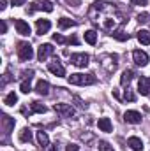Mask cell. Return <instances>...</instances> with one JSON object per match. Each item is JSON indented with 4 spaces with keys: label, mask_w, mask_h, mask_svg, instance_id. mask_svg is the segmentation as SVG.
<instances>
[{
    "label": "cell",
    "mask_w": 150,
    "mask_h": 151,
    "mask_svg": "<svg viewBox=\"0 0 150 151\" xmlns=\"http://www.w3.org/2000/svg\"><path fill=\"white\" fill-rule=\"evenodd\" d=\"M120 4H113V2H104V0H97L90 5L88 9V19L90 23L103 30L111 34L113 30H117L118 27H122L127 19H124V12L118 7Z\"/></svg>",
    "instance_id": "obj_1"
},
{
    "label": "cell",
    "mask_w": 150,
    "mask_h": 151,
    "mask_svg": "<svg viewBox=\"0 0 150 151\" xmlns=\"http://www.w3.org/2000/svg\"><path fill=\"white\" fill-rule=\"evenodd\" d=\"M99 63L101 67L108 72V74H113L118 67V55L115 53H106V55H101L99 56Z\"/></svg>",
    "instance_id": "obj_2"
},
{
    "label": "cell",
    "mask_w": 150,
    "mask_h": 151,
    "mask_svg": "<svg viewBox=\"0 0 150 151\" xmlns=\"http://www.w3.org/2000/svg\"><path fill=\"white\" fill-rule=\"evenodd\" d=\"M97 77L94 74H71L69 76V83L74 84V86H90V84H95Z\"/></svg>",
    "instance_id": "obj_3"
},
{
    "label": "cell",
    "mask_w": 150,
    "mask_h": 151,
    "mask_svg": "<svg viewBox=\"0 0 150 151\" xmlns=\"http://www.w3.org/2000/svg\"><path fill=\"white\" fill-rule=\"evenodd\" d=\"M16 51H18V58H20L21 62H28V60H32V56H34V47H32L28 42H18Z\"/></svg>",
    "instance_id": "obj_4"
},
{
    "label": "cell",
    "mask_w": 150,
    "mask_h": 151,
    "mask_svg": "<svg viewBox=\"0 0 150 151\" xmlns=\"http://www.w3.org/2000/svg\"><path fill=\"white\" fill-rule=\"evenodd\" d=\"M53 109H55V113L58 114L60 118H73L74 116V107L71 106V104H62V102H58V104H55L53 106Z\"/></svg>",
    "instance_id": "obj_5"
},
{
    "label": "cell",
    "mask_w": 150,
    "mask_h": 151,
    "mask_svg": "<svg viewBox=\"0 0 150 151\" xmlns=\"http://www.w3.org/2000/svg\"><path fill=\"white\" fill-rule=\"evenodd\" d=\"M36 11H46V12H51V11H53V4H51V2H46V0H37V2L30 4V7L27 9V12L32 14V12H36Z\"/></svg>",
    "instance_id": "obj_6"
},
{
    "label": "cell",
    "mask_w": 150,
    "mask_h": 151,
    "mask_svg": "<svg viewBox=\"0 0 150 151\" xmlns=\"http://www.w3.org/2000/svg\"><path fill=\"white\" fill-rule=\"evenodd\" d=\"M0 123H2V132H4V141L7 139V135L11 134V130L14 128V118L7 116V114H2L0 118Z\"/></svg>",
    "instance_id": "obj_7"
},
{
    "label": "cell",
    "mask_w": 150,
    "mask_h": 151,
    "mask_svg": "<svg viewBox=\"0 0 150 151\" xmlns=\"http://www.w3.org/2000/svg\"><path fill=\"white\" fill-rule=\"evenodd\" d=\"M90 62V56L87 53H74L71 55V63L76 65V67H87Z\"/></svg>",
    "instance_id": "obj_8"
},
{
    "label": "cell",
    "mask_w": 150,
    "mask_h": 151,
    "mask_svg": "<svg viewBox=\"0 0 150 151\" xmlns=\"http://www.w3.org/2000/svg\"><path fill=\"white\" fill-rule=\"evenodd\" d=\"M53 51H55V47H53L51 44H42V46H39V51H37L39 62H46V60L53 55Z\"/></svg>",
    "instance_id": "obj_9"
},
{
    "label": "cell",
    "mask_w": 150,
    "mask_h": 151,
    "mask_svg": "<svg viewBox=\"0 0 150 151\" xmlns=\"http://www.w3.org/2000/svg\"><path fill=\"white\" fill-rule=\"evenodd\" d=\"M133 60H134L136 65L145 67V65L149 63V55H147L145 51H141V49H136V51H133Z\"/></svg>",
    "instance_id": "obj_10"
},
{
    "label": "cell",
    "mask_w": 150,
    "mask_h": 151,
    "mask_svg": "<svg viewBox=\"0 0 150 151\" xmlns=\"http://www.w3.org/2000/svg\"><path fill=\"white\" fill-rule=\"evenodd\" d=\"M48 70H50L51 74H55L57 77H64V76H66V69H64V65H62L58 60L50 62V63H48Z\"/></svg>",
    "instance_id": "obj_11"
},
{
    "label": "cell",
    "mask_w": 150,
    "mask_h": 151,
    "mask_svg": "<svg viewBox=\"0 0 150 151\" xmlns=\"http://www.w3.org/2000/svg\"><path fill=\"white\" fill-rule=\"evenodd\" d=\"M14 28L20 35H30V25L23 19H14Z\"/></svg>",
    "instance_id": "obj_12"
},
{
    "label": "cell",
    "mask_w": 150,
    "mask_h": 151,
    "mask_svg": "<svg viewBox=\"0 0 150 151\" xmlns=\"http://www.w3.org/2000/svg\"><path fill=\"white\" fill-rule=\"evenodd\" d=\"M138 91L145 97L150 95V77H140L138 81Z\"/></svg>",
    "instance_id": "obj_13"
},
{
    "label": "cell",
    "mask_w": 150,
    "mask_h": 151,
    "mask_svg": "<svg viewBox=\"0 0 150 151\" xmlns=\"http://www.w3.org/2000/svg\"><path fill=\"white\" fill-rule=\"evenodd\" d=\"M36 28H37L39 35H44V34H48V32H50L51 23H50V19H37V21H36Z\"/></svg>",
    "instance_id": "obj_14"
},
{
    "label": "cell",
    "mask_w": 150,
    "mask_h": 151,
    "mask_svg": "<svg viewBox=\"0 0 150 151\" xmlns=\"http://www.w3.org/2000/svg\"><path fill=\"white\" fill-rule=\"evenodd\" d=\"M124 119H125L127 123L138 125V123H141V114L138 113V111H125V114H124Z\"/></svg>",
    "instance_id": "obj_15"
},
{
    "label": "cell",
    "mask_w": 150,
    "mask_h": 151,
    "mask_svg": "<svg viewBox=\"0 0 150 151\" xmlns=\"http://www.w3.org/2000/svg\"><path fill=\"white\" fill-rule=\"evenodd\" d=\"M127 146H129L133 151H141L143 150V142H141V139H140V137H134V135L127 139Z\"/></svg>",
    "instance_id": "obj_16"
},
{
    "label": "cell",
    "mask_w": 150,
    "mask_h": 151,
    "mask_svg": "<svg viewBox=\"0 0 150 151\" xmlns=\"http://www.w3.org/2000/svg\"><path fill=\"white\" fill-rule=\"evenodd\" d=\"M134 70H131V69H127V70H124L122 76H120V84L122 86H129V83L133 81V77H134Z\"/></svg>",
    "instance_id": "obj_17"
},
{
    "label": "cell",
    "mask_w": 150,
    "mask_h": 151,
    "mask_svg": "<svg viewBox=\"0 0 150 151\" xmlns=\"http://www.w3.org/2000/svg\"><path fill=\"white\" fill-rule=\"evenodd\" d=\"M97 125H99V130H103V132H111L113 130V125L110 121V118H99Z\"/></svg>",
    "instance_id": "obj_18"
},
{
    "label": "cell",
    "mask_w": 150,
    "mask_h": 151,
    "mask_svg": "<svg viewBox=\"0 0 150 151\" xmlns=\"http://www.w3.org/2000/svg\"><path fill=\"white\" fill-rule=\"evenodd\" d=\"M37 142H39V146L42 148V150H46L48 146H50V137H48V134L46 132H37Z\"/></svg>",
    "instance_id": "obj_19"
},
{
    "label": "cell",
    "mask_w": 150,
    "mask_h": 151,
    "mask_svg": "<svg viewBox=\"0 0 150 151\" xmlns=\"http://www.w3.org/2000/svg\"><path fill=\"white\" fill-rule=\"evenodd\" d=\"M36 91L39 95H48L50 93V83L48 81H39L36 84Z\"/></svg>",
    "instance_id": "obj_20"
},
{
    "label": "cell",
    "mask_w": 150,
    "mask_h": 151,
    "mask_svg": "<svg viewBox=\"0 0 150 151\" xmlns=\"http://www.w3.org/2000/svg\"><path fill=\"white\" fill-rule=\"evenodd\" d=\"M111 35H113L115 39H117V40H127V39H129V34H125L122 27H118L117 30H113Z\"/></svg>",
    "instance_id": "obj_21"
},
{
    "label": "cell",
    "mask_w": 150,
    "mask_h": 151,
    "mask_svg": "<svg viewBox=\"0 0 150 151\" xmlns=\"http://www.w3.org/2000/svg\"><path fill=\"white\" fill-rule=\"evenodd\" d=\"M20 141H21V142H30V141H32V130H30V128H21V132H20Z\"/></svg>",
    "instance_id": "obj_22"
},
{
    "label": "cell",
    "mask_w": 150,
    "mask_h": 151,
    "mask_svg": "<svg viewBox=\"0 0 150 151\" xmlns=\"http://www.w3.org/2000/svg\"><path fill=\"white\" fill-rule=\"evenodd\" d=\"M136 37H138V40H140L141 44H145V46L150 44V32H147V30H140Z\"/></svg>",
    "instance_id": "obj_23"
},
{
    "label": "cell",
    "mask_w": 150,
    "mask_h": 151,
    "mask_svg": "<svg viewBox=\"0 0 150 151\" xmlns=\"http://www.w3.org/2000/svg\"><path fill=\"white\" fill-rule=\"evenodd\" d=\"M74 25H76L74 19H69V18H60V19H58V27H60L62 30L71 28V27H74Z\"/></svg>",
    "instance_id": "obj_24"
},
{
    "label": "cell",
    "mask_w": 150,
    "mask_h": 151,
    "mask_svg": "<svg viewBox=\"0 0 150 151\" xmlns=\"http://www.w3.org/2000/svg\"><path fill=\"white\" fill-rule=\"evenodd\" d=\"M46 111H48V109H46V106H44V104H41V102H37V100H36V102H32V113L44 114Z\"/></svg>",
    "instance_id": "obj_25"
},
{
    "label": "cell",
    "mask_w": 150,
    "mask_h": 151,
    "mask_svg": "<svg viewBox=\"0 0 150 151\" xmlns=\"http://www.w3.org/2000/svg\"><path fill=\"white\" fill-rule=\"evenodd\" d=\"M16 102H18V95H16L14 91H11V93L4 99V104H5V106H14Z\"/></svg>",
    "instance_id": "obj_26"
},
{
    "label": "cell",
    "mask_w": 150,
    "mask_h": 151,
    "mask_svg": "<svg viewBox=\"0 0 150 151\" xmlns=\"http://www.w3.org/2000/svg\"><path fill=\"white\" fill-rule=\"evenodd\" d=\"M85 40H87L88 44H92V46H94V44L97 42V34H95L94 30H88V32H85Z\"/></svg>",
    "instance_id": "obj_27"
},
{
    "label": "cell",
    "mask_w": 150,
    "mask_h": 151,
    "mask_svg": "<svg viewBox=\"0 0 150 151\" xmlns=\"http://www.w3.org/2000/svg\"><path fill=\"white\" fill-rule=\"evenodd\" d=\"M134 99H136V95L133 93V90L127 86V90H124V100H129V102H134Z\"/></svg>",
    "instance_id": "obj_28"
},
{
    "label": "cell",
    "mask_w": 150,
    "mask_h": 151,
    "mask_svg": "<svg viewBox=\"0 0 150 151\" xmlns=\"http://www.w3.org/2000/svg\"><path fill=\"white\" fill-rule=\"evenodd\" d=\"M20 90H21L23 93H30V91H32L30 81H21V84H20Z\"/></svg>",
    "instance_id": "obj_29"
},
{
    "label": "cell",
    "mask_w": 150,
    "mask_h": 151,
    "mask_svg": "<svg viewBox=\"0 0 150 151\" xmlns=\"http://www.w3.org/2000/svg\"><path fill=\"white\" fill-rule=\"evenodd\" d=\"M32 77H34V70H23L20 76L21 81H32Z\"/></svg>",
    "instance_id": "obj_30"
},
{
    "label": "cell",
    "mask_w": 150,
    "mask_h": 151,
    "mask_svg": "<svg viewBox=\"0 0 150 151\" xmlns=\"http://www.w3.org/2000/svg\"><path fill=\"white\" fill-rule=\"evenodd\" d=\"M97 148H99V151H115L110 146V142H106V141H99V146Z\"/></svg>",
    "instance_id": "obj_31"
},
{
    "label": "cell",
    "mask_w": 150,
    "mask_h": 151,
    "mask_svg": "<svg viewBox=\"0 0 150 151\" xmlns=\"http://www.w3.org/2000/svg\"><path fill=\"white\" fill-rule=\"evenodd\" d=\"M138 21H140V23H149V21H150V16L147 14V12H141V14L138 16Z\"/></svg>",
    "instance_id": "obj_32"
},
{
    "label": "cell",
    "mask_w": 150,
    "mask_h": 151,
    "mask_svg": "<svg viewBox=\"0 0 150 151\" xmlns=\"http://www.w3.org/2000/svg\"><path fill=\"white\" fill-rule=\"evenodd\" d=\"M53 40H55V42H58V44H66L69 39H64L60 34H55V35H53Z\"/></svg>",
    "instance_id": "obj_33"
},
{
    "label": "cell",
    "mask_w": 150,
    "mask_h": 151,
    "mask_svg": "<svg viewBox=\"0 0 150 151\" xmlns=\"http://www.w3.org/2000/svg\"><path fill=\"white\" fill-rule=\"evenodd\" d=\"M11 79H12V77H11V72L7 70V72L4 74V79H2V86H5V84H7V83L11 81Z\"/></svg>",
    "instance_id": "obj_34"
},
{
    "label": "cell",
    "mask_w": 150,
    "mask_h": 151,
    "mask_svg": "<svg viewBox=\"0 0 150 151\" xmlns=\"http://www.w3.org/2000/svg\"><path fill=\"white\" fill-rule=\"evenodd\" d=\"M79 139L88 142V141H92V139H94V135H92V134H81V135H79Z\"/></svg>",
    "instance_id": "obj_35"
},
{
    "label": "cell",
    "mask_w": 150,
    "mask_h": 151,
    "mask_svg": "<svg viewBox=\"0 0 150 151\" xmlns=\"http://www.w3.org/2000/svg\"><path fill=\"white\" fill-rule=\"evenodd\" d=\"M147 2H149V0H131V4H133V5H141V7H143V5H147Z\"/></svg>",
    "instance_id": "obj_36"
},
{
    "label": "cell",
    "mask_w": 150,
    "mask_h": 151,
    "mask_svg": "<svg viewBox=\"0 0 150 151\" xmlns=\"http://www.w3.org/2000/svg\"><path fill=\"white\" fill-rule=\"evenodd\" d=\"M66 2H67L69 5H73V7H78V5H79V0H66Z\"/></svg>",
    "instance_id": "obj_37"
},
{
    "label": "cell",
    "mask_w": 150,
    "mask_h": 151,
    "mask_svg": "<svg viewBox=\"0 0 150 151\" xmlns=\"http://www.w3.org/2000/svg\"><path fill=\"white\" fill-rule=\"evenodd\" d=\"M12 5H25V0H11Z\"/></svg>",
    "instance_id": "obj_38"
},
{
    "label": "cell",
    "mask_w": 150,
    "mask_h": 151,
    "mask_svg": "<svg viewBox=\"0 0 150 151\" xmlns=\"http://www.w3.org/2000/svg\"><path fill=\"white\" fill-rule=\"evenodd\" d=\"M66 151H78V146H76V144H69V146L66 148Z\"/></svg>",
    "instance_id": "obj_39"
},
{
    "label": "cell",
    "mask_w": 150,
    "mask_h": 151,
    "mask_svg": "<svg viewBox=\"0 0 150 151\" xmlns=\"http://www.w3.org/2000/svg\"><path fill=\"white\" fill-rule=\"evenodd\" d=\"M5 30H7V25H5V21H2V23H0V32L5 34Z\"/></svg>",
    "instance_id": "obj_40"
},
{
    "label": "cell",
    "mask_w": 150,
    "mask_h": 151,
    "mask_svg": "<svg viewBox=\"0 0 150 151\" xmlns=\"http://www.w3.org/2000/svg\"><path fill=\"white\" fill-rule=\"evenodd\" d=\"M7 7V0H0V11H4Z\"/></svg>",
    "instance_id": "obj_41"
},
{
    "label": "cell",
    "mask_w": 150,
    "mask_h": 151,
    "mask_svg": "<svg viewBox=\"0 0 150 151\" xmlns=\"http://www.w3.org/2000/svg\"><path fill=\"white\" fill-rule=\"evenodd\" d=\"M44 151H58V150H57V146H53V144H50V146H48V148H46Z\"/></svg>",
    "instance_id": "obj_42"
},
{
    "label": "cell",
    "mask_w": 150,
    "mask_h": 151,
    "mask_svg": "<svg viewBox=\"0 0 150 151\" xmlns=\"http://www.w3.org/2000/svg\"><path fill=\"white\" fill-rule=\"evenodd\" d=\"M67 44H78V39H76V37H71L69 40H67Z\"/></svg>",
    "instance_id": "obj_43"
}]
</instances>
